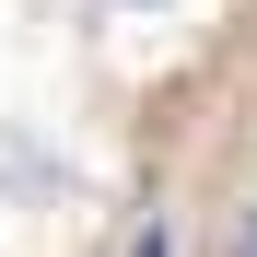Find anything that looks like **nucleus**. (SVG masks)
I'll list each match as a JSON object with an SVG mask.
<instances>
[{"label":"nucleus","instance_id":"nucleus-1","mask_svg":"<svg viewBox=\"0 0 257 257\" xmlns=\"http://www.w3.org/2000/svg\"><path fill=\"white\" fill-rule=\"evenodd\" d=\"M222 257H257V199H245V222H234V245H222Z\"/></svg>","mask_w":257,"mask_h":257},{"label":"nucleus","instance_id":"nucleus-2","mask_svg":"<svg viewBox=\"0 0 257 257\" xmlns=\"http://www.w3.org/2000/svg\"><path fill=\"white\" fill-rule=\"evenodd\" d=\"M128 257H176V234H164V222H152V234H141V245H128Z\"/></svg>","mask_w":257,"mask_h":257}]
</instances>
